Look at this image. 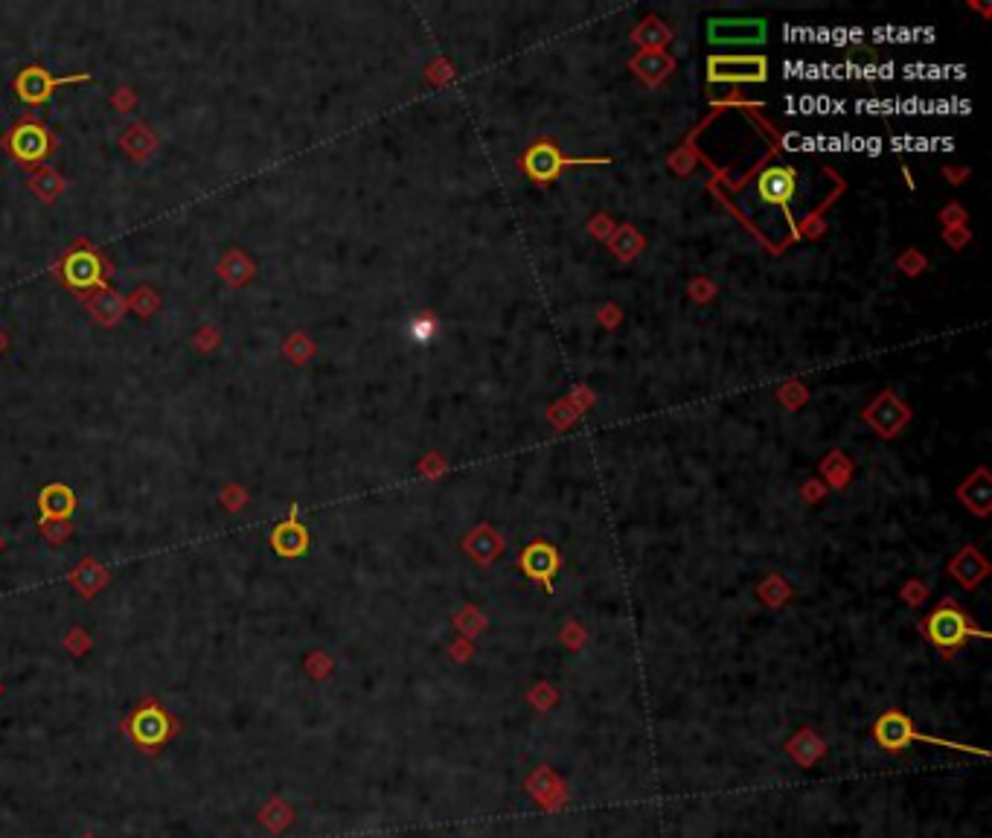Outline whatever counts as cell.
<instances>
[{"instance_id": "5b68a950", "label": "cell", "mask_w": 992, "mask_h": 838, "mask_svg": "<svg viewBox=\"0 0 992 838\" xmlns=\"http://www.w3.org/2000/svg\"><path fill=\"white\" fill-rule=\"evenodd\" d=\"M710 79L725 82H757L766 79V62L763 59H710Z\"/></svg>"}, {"instance_id": "3957f363", "label": "cell", "mask_w": 992, "mask_h": 838, "mask_svg": "<svg viewBox=\"0 0 992 838\" xmlns=\"http://www.w3.org/2000/svg\"><path fill=\"white\" fill-rule=\"evenodd\" d=\"M91 76L88 73H79V76H64V79H53L50 76V70H44V67H27V70H21V76H18V82H15V91H18V97L24 99V102H30V105H38V102H44V99H50V94L59 88V85H70V82H88Z\"/></svg>"}, {"instance_id": "6da1fadb", "label": "cell", "mask_w": 992, "mask_h": 838, "mask_svg": "<svg viewBox=\"0 0 992 838\" xmlns=\"http://www.w3.org/2000/svg\"><path fill=\"white\" fill-rule=\"evenodd\" d=\"M126 728L128 734H131V740L137 742L140 748L155 751L158 745H163V742L169 740V734H172V719H169L155 702H149V705H143V708L128 719Z\"/></svg>"}, {"instance_id": "8fae6325", "label": "cell", "mask_w": 992, "mask_h": 838, "mask_svg": "<svg viewBox=\"0 0 992 838\" xmlns=\"http://www.w3.org/2000/svg\"><path fill=\"white\" fill-rule=\"evenodd\" d=\"M271 548L277 550L280 556H300L303 550L309 548V533L291 518L271 533Z\"/></svg>"}, {"instance_id": "ba28073f", "label": "cell", "mask_w": 992, "mask_h": 838, "mask_svg": "<svg viewBox=\"0 0 992 838\" xmlns=\"http://www.w3.org/2000/svg\"><path fill=\"white\" fill-rule=\"evenodd\" d=\"M928 632L940 646H958L969 635V626H966L963 614H958L955 609H943V612L931 617Z\"/></svg>"}, {"instance_id": "7a4b0ae2", "label": "cell", "mask_w": 992, "mask_h": 838, "mask_svg": "<svg viewBox=\"0 0 992 838\" xmlns=\"http://www.w3.org/2000/svg\"><path fill=\"white\" fill-rule=\"evenodd\" d=\"M710 44H760L766 41V24L757 18H716L707 24Z\"/></svg>"}, {"instance_id": "8992f818", "label": "cell", "mask_w": 992, "mask_h": 838, "mask_svg": "<svg viewBox=\"0 0 992 838\" xmlns=\"http://www.w3.org/2000/svg\"><path fill=\"white\" fill-rule=\"evenodd\" d=\"M9 149H12V155H15L18 161H38V158L47 155V149H50V137H47V131L41 129V126L24 123V126H18V129L12 131V137H9Z\"/></svg>"}, {"instance_id": "277c9868", "label": "cell", "mask_w": 992, "mask_h": 838, "mask_svg": "<svg viewBox=\"0 0 992 838\" xmlns=\"http://www.w3.org/2000/svg\"><path fill=\"white\" fill-rule=\"evenodd\" d=\"M795 190H798V175H795V169H786V166H771L757 181L760 198L777 207H789Z\"/></svg>"}, {"instance_id": "30bf717a", "label": "cell", "mask_w": 992, "mask_h": 838, "mask_svg": "<svg viewBox=\"0 0 992 838\" xmlns=\"http://www.w3.org/2000/svg\"><path fill=\"white\" fill-rule=\"evenodd\" d=\"M38 507L47 518H67L76 510V495L64 484H50L41 489Z\"/></svg>"}, {"instance_id": "9c48e42d", "label": "cell", "mask_w": 992, "mask_h": 838, "mask_svg": "<svg viewBox=\"0 0 992 838\" xmlns=\"http://www.w3.org/2000/svg\"><path fill=\"white\" fill-rule=\"evenodd\" d=\"M876 737H879V742H882L885 748H905L911 740H928L923 734H917L914 725H911L905 716H899V713L882 716V722H879V728H876Z\"/></svg>"}, {"instance_id": "7c38bea8", "label": "cell", "mask_w": 992, "mask_h": 838, "mask_svg": "<svg viewBox=\"0 0 992 838\" xmlns=\"http://www.w3.org/2000/svg\"><path fill=\"white\" fill-rule=\"evenodd\" d=\"M434 332H437V323L431 321V318L414 321V326H411V335H414L416 341H428V338H434Z\"/></svg>"}, {"instance_id": "52a82bcc", "label": "cell", "mask_w": 992, "mask_h": 838, "mask_svg": "<svg viewBox=\"0 0 992 838\" xmlns=\"http://www.w3.org/2000/svg\"><path fill=\"white\" fill-rule=\"evenodd\" d=\"M64 280L73 289H88V286H99L102 283V265L91 251H76L70 254L64 262Z\"/></svg>"}]
</instances>
